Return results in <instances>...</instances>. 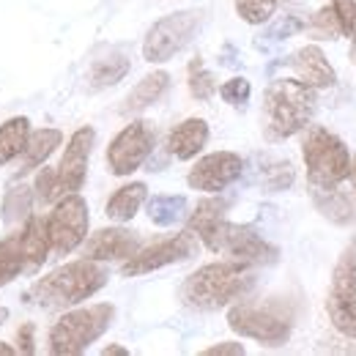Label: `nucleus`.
<instances>
[{"instance_id": "f257e3e1", "label": "nucleus", "mask_w": 356, "mask_h": 356, "mask_svg": "<svg viewBox=\"0 0 356 356\" xmlns=\"http://www.w3.org/2000/svg\"><path fill=\"white\" fill-rule=\"evenodd\" d=\"M107 277H110L107 268L99 266V261L83 258V261L55 268L39 282H33L25 299L44 310H66V307H74L90 299L93 293H99L107 285Z\"/></svg>"}, {"instance_id": "f03ea898", "label": "nucleus", "mask_w": 356, "mask_h": 356, "mask_svg": "<svg viewBox=\"0 0 356 356\" xmlns=\"http://www.w3.org/2000/svg\"><path fill=\"white\" fill-rule=\"evenodd\" d=\"M255 285L252 266L244 264H209L186 277L181 285V302L197 312H214L227 307L233 299H241Z\"/></svg>"}, {"instance_id": "7ed1b4c3", "label": "nucleus", "mask_w": 356, "mask_h": 356, "mask_svg": "<svg viewBox=\"0 0 356 356\" xmlns=\"http://www.w3.org/2000/svg\"><path fill=\"white\" fill-rule=\"evenodd\" d=\"M315 113V88L302 80H274L264 93V129L268 140L302 132Z\"/></svg>"}, {"instance_id": "20e7f679", "label": "nucleus", "mask_w": 356, "mask_h": 356, "mask_svg": "<svg viewBox=\"0 0 356 356\" xmlns=\"http://www.w3.org/2000/svg\"><path fill=\"white\" fill-rule=\"evenodd\" d=\"M227 326L241 337L258 340L261 346H285L293 332V310L282 299H244L230 307Z\"/></svg>"}, {"instance_id": "39448f33", "label": "nucleus", "mask_w": 356, "mask_h": 356, "mask_svg": "<svg viewBox=\"0 0 356 356\" xmlns=\"http://www.w3.org/2000/svg\"><path fill=\"white\" fill-rule=\"evenodd\" d=\"M302 156L307 168V181L318 189H334L351 176V154L346 143L323 127H312L305 134Z\"/></svg>"}, {"instance_id": "423d86ee", "label": "nucleus", "mask_w": 356, "mask_h": 356, "mask_svg": "<svg viewBox=\"0 0 356 356\" xmlns=\"http://www.w3.org/2000/svg\"><path fill=\"white\" fill-rule=\"evenodd\" d=\"M113 315H115V307L107 305V302L66 312L49 329V354L77 356L88 351L90 343H96L110 329Z\"/></svg>"}, {"instance_id": "0eeeda50", "label": "nucleus", "mask_w": 356, "mask_h": 356, "mask_svg": "<svg viewBox=\"0 0 356 356\" xmlns=\"http://www.w3.org/2000/svg\"><path fill=\"white\" fill-rule=\"evenodd\" d=\"M93 140H96V132L90 127L77 129V132L72 134L66 151H63V159H60L58 170H42L39 173L36 189H39V197L44 203H52L55 197H63L69 192H77L86 184Z\"/></svg>"}, {"instance_id": "6e6552de", "label": "nucleus", "mask_w": 356, "mask_h": 356, "mask_svg": "<svg viewBox=\"0 0 356 356\" xmlns=\"http://www.w3.org/2000/svg\"><path fill=\"white\" fill-rule=\"evenodd\" d=\"M200 238L211 252H225L230 255V261L244 266H271L280 258V250L261 238V233H255V227L250 225H233L222 220Z\"/></svg>"}, {"instance_id": "1a4fd4ad", "label": "nucleus", "mask_w": 356, "mask_h": 356, "mask_svg": "<svg viewBox=\"0 0 356 356\" xmlns=\"http://www.w3.org/2000/svg\"><path fill=\"white\" fill-rule=\"evenodd\" d=\"M203 25V11H176L162 17L159 22L151 25L145 42H143V58L148 63H165L173 55H178L184 47L189 44Z\"/></svg>"}, {"instance_id": "9d476101", "label": "nucleus", "mask_w": 356, "mask_h": 356, "mask_svg": "<svg viewBox=\"0 0 356 356\" xmlns=\"http://www.w3.org/2000/svg\"><path fill=\"white\" fill-rule=\"evenodd\" d=\"M326 312L340 334L356 340V238L343 250L337 266L332 271Z\"/></svg>"}, {"instance_id": "9b49d317", "label": "nucleus", "mask_w": 356, "mask_h": 356, "mask_svg": "<svg viewBox=\"0 0 356 356\" xmlns=\"http://www.w3.org/2000/svg\"><path fill=\"white\" fill-rule=\"evenodd\" d=\"M47 222V236H49V250L55 255H69L72 250H77L86 241L88 233V203L77 195L69 192L63 195L52 214L44 220Z\"/></svg>"}, {"instance_id": "f8f14e48", "label": "nucleus", "mask_w": 356, "mask_h": 356, "mask_svg": "<svg viewBox=\"0 0 356 356\" xmlns=\"http://www.w3.org/2000/svg\"><path fill=\"white\" fill-rule=\"evenodd\" d=\"M154 143H156V134H154V127L148 121H132L129 127H124L113 137V143L107 148L110 173L129 176L137 168H143V162L154 151Z\"/></svg>"}, {"instance_id": "ddd939ff", "label": "nucleus", "mask_w": 356, "mask_h": 356, "mask_svg": "<svg viewBox=\"0 0 356 356\" xmlns=\"http://www.w3.org/2000/svg\"><path fill=\"white\" fill-rule=\"evenodd\" d=\"M192 255H197V241H195L192 230H184V233H176L173 238L156 241V244H151L145 250H137L132 258H127L121 274L124 277H140V274L156 271L162 266H173V264H181V261H189Z\"/></svg>"}, {"instance_id": "4468645a", "label": "nucleus", "mask_w": 356, "mask_h": 356, "mask_svg": "<svg viewBox=\"0 0 356 356\" xmlns=\"http://www.w3.org/2000/svg\"><path fill=\"white\" fill-rule=\"evenodd\" d=\"M244 173V162L238 154L230 151H214L209 156H203L192 170H189V186L200 189V192H222L233 181H238Z\"/></svg>"}, {"instance_id": "2eb2a0df", "label": "nucleus", "mask_w": 356, "mask_h": 356, "mask_svg": "<svg viewBox=\"0 0 356 356\" xmlns=\"http://www.w3.org/2000/svg\"><path fill=\"white\" fill-rule=\"evenodd\" d=\"M140 250V236L127 227H104L96 230L86 241L88 261H127Z\"/></svg>"}, {"instance_id": "dca6fc26", "label": "nucleus", "mask_w": 356, "mask_h": 356, "mask_svg": "<svg viewBox=\"0 0 356 356\" xmlns=\"http://www.w3.org/2000/svg\"><path fill=\"white\" fill-rule=\"evenodd\" d=\"M285 63H288V66L296 72V77H299L305 86H310V88H332V86L337 83V74H334L332 63L326 60L323 49L315 44H307V47H302V49H296Z\"/></svg>"}, {"instance_id": "f3484780", "label": "nucleus", "mask_w": 356, "mask_h": 356, "mask_svg": "<svg viewBox=\"0 0 356 356\" xmlns=\"http://www.w3.org/2000/svg\"><path fill=\"white\" fill-rule=\"evenodd\" d=\"M206 143H209V124L203 118H186L168 134V151L184 162L197 156Z\"/></svg>"}, {"instance_id": "a211bd4d", "label": "nucleus", "mask_w": 356, "mask_h": 356, "mask_svg": "<svg viewBox=\"0 0 356 356\" xmlns=\"http://www.w3.org/2000/svg\"><path fill=\"white\" fill-rule=\"evenodd\" d=\"M22 255H25V271H39L44 266L49 255V236H47V222L42 217H31L22 233H19Z\"/></svg>"}, {"instance_id": "6ab92c4d", "label": "nucleus", "mask_w": 356, "mask_h": 356, "mask_svg": "<svg viewBox=\"0 0 356 356\" xmlns=\"http://www.w3.org/2000/svg\"><path fill=\"white\" fill-rule=\"evenodd\" d=\"M168 88H170V74L168 72H151L148 77H143L132 88V93L127 96V102L121 107V113L129 115V113H140V110L151 107L154 102L162 99V93Z\"/></svg>"}, {"instance_id": "aec40b11", "label": "nucleus", "mask_w": 356, "mask_h": 356, "mask_svg": "<svg viewBox=\"0 0 356 356\" xmlns=\"http://www.w3.org/2000/svg\"><path fill=\"white\" fill-rule=\"evenodd\" d=\"M63 143V134L60 129H36L28 137V145H25V159H22V168H19V176H28L33 173L39 165H44L47 159L55 154V148Z\"/></svg>"}, {"instance_id": "412c9836", "label": "nucleus", "mask_w": 356, "mask_h": 356, "mask_svg": "<svg viewBox=\"0 0 356 356\" xmlns=\"http://www.w3.org/2000/svg\"><path fill=\"white\" fill-rule=\"evenodd\" d=\"M312 203L318 206V211L334 225H351L356 220L354 214V203L348 200V195L337 192L334 189H318L312 186Z\"/></svg>"}, {"instance_id": "4be33fe9", "label": "nucleus", "mask_w": 356, "mask_h": 356, "mask_svg": "<svg viewBox=\"0 0 356 356\" xmlns=\"http://www.w3.org/2000/svg\"><path fill=\"white\" fill-rule=\"evenodd\" d=\"M145 195H148V186H145L143 181H134V184L121 186V189L107 200V217H110L113 222H129L134 214L140 211Z\"/></svg>"}, {"instance_id": "5701e85b", "label": "nucleus", "mask_w": 356, "mask_h": 356, "mask_svg": "<svg viewBox=\"0 0 356 356\" xmlns=\"http://www.w3.org/2000/svg\"><path fill=\"white\" fill-rule=\"evenodd\" d=\"M129 66H132V63H129L127 52H110V55H104V58H96L88 74L90 88H110V86L121 83V80L127 77Z\"/></svg>"}, {"instance_id": "b1692460", "label": "nucleus", "mask_w": 356, "mask_h": 356, "mask_svg": "<svg viewBox=\"0 0 356 356\" xmlns=\"http://www.w3.org/2000/svg\"><path fill=\"white\" fill-rule=\"evenodd\" d=\"M28 137H31V121L17 115V118H8L3 127H0V165L17 159L25 145H28Z\"/></svg>"}, {"instance_id": "393cba45", "label": "nucleus", "mask_w": 356, "mask_h": 356, "mask_svg": "<svg viewBox=\"0 0 356 356\" xmlns=\"http://www.w3.org/2000/svg\"><path fill=\"white\" fill-rule=\"evenodd\" d=\"M186 214V197L184 195H156L148 200V220L159 227H170Z\"/></svg>"}, {"instance_id": "a878e982", "label": "nucleus", "mask_w": 356, "mask_h": 356, "mask_svg": "<svg viewBox=\"0 0 356 356\" xmlns=\"http://www.w3.org/2000/svg\"><path fill=\"white\" fill-rule=\"evenodd\" d=\"M227 206H230V203H227L225 197H209V200H200V203H197V209H195V211H192V217H189V230H192V233H197V236L209 233L214 225L225 220Z\"/></svg>"}, {"instance_id": "bb28decb", "label": "nucleus", "mask_w": 356, "mask_h": 356, "mask_svg": "<svg viewBox=\"0 0 356 356\" xmlns=\"http://www.w3.org/2000/svg\"><path fill=\"white\" fill-rule=\"evenodd\" d=\"M22 271H25V255H22L19 233H14L0 241V288L14 277H19Z\"/></svg>"}, {"instance_id": "cd10ccee", "label": "nucleus", "mask_w": 356, "mask_h": 356, "mask_svg": "<svg viewBox=\"0 0 356 356\" xmlns=\"http://www.w3.org/2000/svg\"><path fill=\"white\" fill-rule=\"evenodd\" d=\"M264 162V168H258V181H261V186L268 189V192H282V189H288L291 184H293V165L288 162V159H261Z\"/></svg>"}, {"instance_id": "c85d7f7f", "label": "nucleus", "mask_w": 356, "mask_h": 356, "mask_svg": "<svg viewBox=\"0 0 356 356\" xmlns=\"http://www.w3.org/2000/svg\"><path fill=\"white\" fill-rule=\"evenodd\" d=\"M217 90V83H214V74L203 66L200 58H195L189 63V93L197 99V102H209Z\"/></svg>"}, {"instance_id": "c756f323", "label": "nucleus", "mask_w": 356, "mask_h": 356, "mask_svg": "<svg viewBox=\"0 0 356 356\" xmlns=\"http://www.w3.org/2000/svg\"><path fill=\"white\" fill-rule=\"evenodd\" d=\"M31 203H33V186H14V189L6 195V203H3V217H6V222L22 220V217L31 211Z\"/></svg>"}, {"instance_id": "7c9ffc66", "label": "nucleus", "mask_w": 356, "mask_h": 356, "mask_svg": "<svg viewBox=\"0 0 356 356\" xmlns=\"http://www.w3.org/2000/svg\"><path fill=\"white\" fill-rule=\"evenodd\" d=\"M277 0H236V14L247 25H264L274 17Z\"/></svg>"}, {"instance_id": "2f4dec72", "label": "nucleus", "mask_w": 356, "mask_h": 356, "mask_svg": "<svg viewBox=\"0 0 356 356\" xmlns=\"http://www.w3.org/2000/svg\"><path fill=\"white\" fill-rule=\"evenodd\" d=\"M312 36L315 39H337V36H343V31H340V22H337V14H334V8L332 6H326V8H321L315 17H312V25H310Z\"/></svg>"}, {"instance_id": "473e14b6", "label": "nucleus", "mask_w": 356, "mask_h": 356, "mask_svg": "<svg viewBox=\"0 0 356 356\" xmlns=\"http://www.w3.org/2000/svg\"><path fill=\"white\" fill-rule=\"evenodd\" d=\"M299 31H305V22L293 14H282L280 19H274V25H268V31L264 33L268 42H285L291 36H296Z\"/></svg>"}, {"instance_id": "72a5a7b5", "label": "nucleus", "mask_w": 356, "mask_h": 356, "mask_svg": "<svg viewBox=\"0 0 356 356\" xmlns=\"http://www.w3.org/2000/svg\"><path fill=\"white\" fill-rule=\"evenodd\" d=\"M250 93H252V86H250V80H244V77H233V80H227L222 88H220L222 102L233 104V107H244V104L250 102Z\"/></svg>"}, {"instance_id": "f704fd0d", "label": "nucleus", "mask_w": 356, "mask_h": 356, "mask_svg": "<svg viewBox=\"0 0 356 356\" xmlns=\"http://www.w3.org/2000/svg\"><path fill=\"white\" fill-rule=\"evenodd\" d=\"M332 8L337 14L343 36H351L356 28V0H332Z\"/></svg>"}, {"instance_id": "c9c22d12", "label": "nucleus", "mask_w": 356, "mask_h": 356, "mask_svg": "<svg viewBox=\"0 0 356 356\" xmlns=\"http://www.w3.org/2000/svg\"><path fill=\"white\" fill-rule=\"evenodd\" d=\"M17 351L19 354H33L36 351V346H33V323H22L19 329H17Z\"/></svg>"}, {"instance_id": "e433bc0d", "label": "nucleus", "mask_w": 356, "mask_h": 356, "mask_svg": "<svg viewBox=\"0 0 356 356\" xmlns=\"http://www.w3.org/2000/svg\"><path fill=\"white\" fill-rule=\"evenodd\" d=\"M203 356H244V346L241 343H220V346L206 348Z\"/></svg>"}, {"instance_id": "4c0bfd02", "label": "nucleus", "mask_w": 356, "mask_h": 356, "mask_svg": "<svg viewBox=\"0 0 356 356\" xmlns=\"http://www.w3.org/2000/svg\"><path fill=\"white\" fill-rule=\"evenodd\" d=\"M102 354H104V356H127L129 351H127V348H121V346H107Z\"/></svg>"}, {"instance_id": "58836bf2", "label": "nucleus", "mask_w": 356, "mask_h": 356, "mask_svg": "<svg viewBox=\"0 0 356 356\" xmlns=\"http://www.w3.org/2000/svg\"><path fill=\"white\" fill-rule=\"evenodd\" d=\"M351 60H354V66H356V28H354V33H351Z\"/></svg>"}, {"instance_id": "ea45409f", "label": "nucleus", "mask_w": 356, "mask_h": 356, "mask_svg": "<svg viewBox=\"0 0 356 356\" xmlns=\"http://www.w3.org/2000/svg\"><path fill=\"white\" fill-rule=\"evenodd\" d=\"M11 354H14V348H11V346H6V343L0 340V356H11Z\"/></svg>"}, {"instance_id": "a19ab883", "label": "nucleus", "mask_w": 356, "mask_h": 356, "mask_svg": "<svg viewBox=\"0 0 356 356\" xmlns=\"http://www.w3.org/2000/svg\"><path fill=\"white\" fill-rule=\"evenodd\" d=\"M351 178H354V186H356V156L351 159Z\"/></svg>"}, {"instance_id": "79ce46f5", "label": "nucleus", "mask_w": 356, "mask_h": 356, "mask_svg": "<svg viewBox=\"0 0 356 356\" xmlns=\"http://www.w3.org/2000/svg\"><path fill=\"white\" fill-rule=\"evenodd\" d=\"M291 3H293V0H291Z\"/></svg>"}]
</instances>
